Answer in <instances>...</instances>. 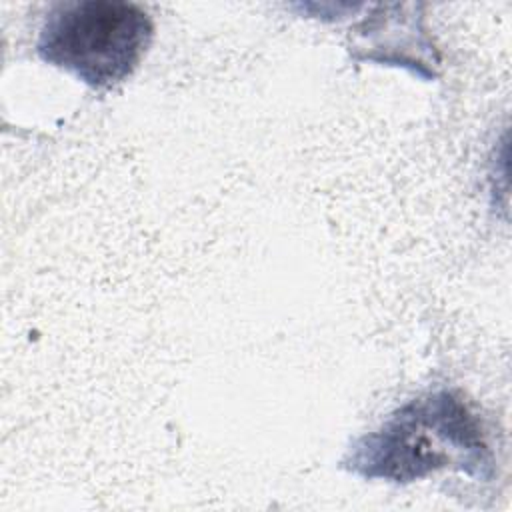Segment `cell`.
Masks as SVG:
<instances>
[{"instance_id":"2","label":"cell","mask_w":512,"mask_h":512,"mask_svg":"<svg viewBox=\"0 0 512 512\" xmlns=\"http://www.w3.org/2000/svg\"><path fill=\"white\" fill-rule=\"evenodd\" d=\"M152 38V18L132 2H58L40 26L36 54L92 90H110L134 74Z\"/></svg>"},{"instance_id":"1","label":"cell","mask_w":512,"mask_h":512,"mask_svg":"<svg viewBox=\"0 0 512 512\" xmlns=\"http://www.w3.org/2000/svg\"><path fill=\"white\" fill-rule=\"evenodd\" d=\"M340 466L364 480L408 484L452 468L492 480L494 454L480 420L452 390H436L396 408L374 432L360 436Z\"/></svg>"}]
</instances>
